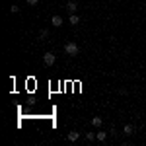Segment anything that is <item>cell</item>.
I'll list each match as a JSON object with an SVG mask.
<instances>
[{
    "label": "cell",
    "instance_id": "obj_7",
    "mask_svg": "<svg viewBox=\"0 0 146 146\" xmlns=\"http://www.w3.org/2000/svg\"><path fill=\"white\" fill-rule=\"evenodd\" d=\"M123 133H125L127 136L133 135V133H135V127H133V125H125V127H123Z\"/></svg>",
    "mask_w": 146,
    "mask_h": 146
},
{
    "label": "cell",
    "instance_id": "obj_10",
    "mask_svg": "<svg viewBox=\"0 0 146 146\" xmlns=\"http://www.w3.org/2000/svg\"><path fill=\"white\" fill-rule=\"evenodd\" d=\"M49 37V29H41V33H39V39H47Z\"/></svg>",
    "mask_w": 146,
    "mask_h": 146
},
{
    "label": "cell",
    "instance_id": "obj_9",
    "mask_svg": "<svg viewBox=\"0 0 146 146\" xmlns=\"http://www.w3.org/2000/svg\"><path fill=\"white\" fill-rule=\"evenodd\" d=\"M96 138H98L100 142H105V138H107V133H105V131H100V133L96 135Z\"/></svg>",
    "mask_w": 146,
    "mask_h": 146
},
{
    "label": "cell",
    "instance_id": "obj_3",
    "mask_svg": "<svg viewBox=\"0 0 146 146\" xmlns=\"http://www.w3.org/2000/svg\"><path fill=\"white\" fill-rule=\"evenodd\" d=\"M66 10L70 12V14H76V10H78V4L70 0V2H68V4H66Z\"/></svg>",
    "mask_w": 146,
    "mask_h": 146
},
{
    "label": "cell",
    "instance_id": "obj_13",
    "mask_svg": "<svg viewBox=\"0 0 146 146\" xmlns=\"http://www.w3.org/2000/svg\"><path fill=\"white\" fill-rule=\"evenodd\" d=\"M27 4H31V6H35V4H37V0H27Z\"/></svg>",
    "mask_w": 146,
    "mask_h": 146
},
{
    "label": "cell",
    "instance_id": "obj_12",
    "mask_svg": "<svg viewBox=\"0 0 146 146\" xmlns=\"http://www.w3.org/2000/svg\"><path fill=\"white\" fill-rule=\"evenodd\" d=\"M86 138H88V140H90V142H92V140L96 138V135H94V133H86Z\"/></svg>",
    "mask_w": 146,
    "mask_h": 146
},
{
    "label": "cell",
    "instance_id": "obj_2",
    "mask_svg": "<svg viewBox=\"0 0 146 146\" xmlns=\"http://www.w3.org/2000/svg\"><path fill=\"white\" fill-rule=\"evenodd\" d=\"M55 60H56L55 53H45V55H43V62H45L47 66H53V64H55Z\"/></svg>",
    "mask_w": 146,
    "mask_h": 146
},
{
    "label": "cell",
    "instance_id": "obj_8",
    "mask_svg": "<svg viewBox=\"0 0 146 146\" xmlns=\"http://www.w3.org/2000/svg\"><path fill=\"white\" fill-rule=\"evenodd\" d=\"M68 22L72 23V25H78V23H80V18L76 16V14H70V18H68Z\"/></svg>",
    "mask_w": 146,
    "mask_h": 146
},
{
    "label": "cell",
    "instance_id": "obj_6",
    "mask_svg": "<svg viewBox=\"0 0 146 146\" xmlns=\"http://www.w3.org/2000/svg\"><path fill=\"white\" fill-rule=\"evenodd\" d=\"M78 138H80V133H76V131H72V133H68V140H70V142H76Z\"/></svg>",
    "mask_w": 146,
    "mask_h": 146
},
{
    "label": "cell",
    "instance_id": "obj_5",
    "mask_svg": "<svg viewBox=\"0 0 146 146\" xmlns=\"http://www.w3.org/2000/svg\"><path fill=\"white\" fill-rule=\"evenodd\" d=\"M101 125H103V119H101V117H94V119H92V127H96V129H100Z\"/></svg>",
    "mask_w": 146,
    "mask_h": 146
},
{
    "label": "cell",
    "instance_id": "obj_11",
    "mask_svg": "<svg viewBox=\"0 0 146 146\" xmlns=\"http://www.w3.org/2000/svg\"><path fill=\"white\" fill-rule=\"evenodd\" d=\"M10 12H12V14H18V12H20V6H16V4H14V6L10 8Z\"/></svg>",
    "mask_w": 146,
    "mask_h": 146
},
{
    "label": "cell",
    "instance_id": "obj_1",
    "mask_svg": "<svg viewBox=\"0 0 146 146\" xmlns=\"http://www.w3.org/2000/svg\"><path fill=\"white\" fill-rule=\"evenodd\" d=\"M78 51H80L78 45H76V43H72V41L64 45V53H66L68 56H76V55H78Z\"/></svg>",
    "mask_w": 146,
    "mask_h": 146
},
{
    "label": "cell",
    "instance_id": "obj_4",
    "mask_svg": "<svg viewBox=\"0 0 146 146\" xmlns=\"http://www.w3.org/2000/svg\"><path fill=\"white\" fill-rule=\"evenodd\" d=\"M51 23H53L55 27H60V25H62V18H60V16H53V18H51Z\"/></svg>",
    "mask_w": 146,
    "mask_h": 146
}]
</instances>
